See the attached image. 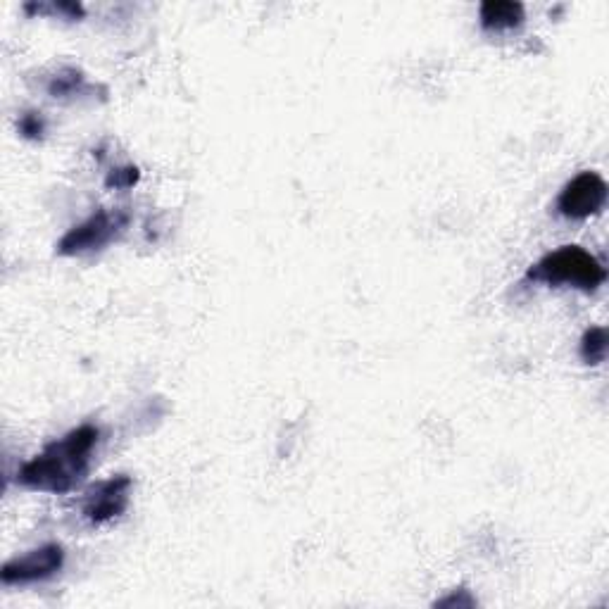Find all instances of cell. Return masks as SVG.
<instances>
[{"instance_id":"obj_1","label":"cell","mask_w":609,"mask_h":609,"mask_svg":"<svg viewBox=\"0 0 609 609\" xmlns=\"http://www.w3.org/2000/svg\"><path fill=\"white\" fill-rule=\"evenodd\" d=\"M98 438L100 431L93 424L77 426L24 464L17 481L31 491L55 495L74 491L89 476L91 455L96 450Z\"/></svg>"},{"instance_id":"obj_2","label":"cell","mask_w":609,"mask_h":609,"mask_svg":"<svg viewBox=\"0 0 609 609\" xmlns=\"http://www.w3.org/2000/svg\"><path fill=\"white\" fill-rule=\"evenodd\" d=\"M607 269L595 255L581 246H562L555 253H548L543 260H538L524 281L548 286H574L583 293H595L605 284Z\"/></svg>"},{"instance_id":"obj_3","label":"cell","mask_w":609,"mask_h":609,"mask_svg":"<svg viewBox=\"0 0 609 609\" xmlns=\"http://www.w3.org/2000/svg\"><path fill=\"white\" fill-rule=\"evenodd\" d=\"M129 226V212L124 210H98L89 219L69 229L58 241V255H86L93 250H103Z\"/></svg>"},{"instance_id":"obj_4","label":"cell","mask_w":609,"mask_h":609,"mask_svg":"<svg viewBox=\"0 0 609 609\" xmlns=\"http://www.w3.org/2000/svg\"><path fill=\"white\" fill-rule=\"evenodd\" d=\"M62 567H65V548L58 543H48L5 562L0 579L5 586H29V583L53 579Z\"/></svg>"},{"instance_id":"obj_5","label":"cell","mask_w":609,"mask_h":609,"mask_svg":"<svg viewBox=\"0 0 609 609\" xmlns=\"http://www.w3.org/2000/svg\"><path fill=\"white\" fill-rule=\"evenodd\" d=\"M607 181L598 172H581L557 198V212L567 219H588L600 215L607 205Z\"/></svg>"},{"instance_id":"obj_6","label":"cell","mask_w":609,"mask_h":609,"mask_svg":"<svg viewBox=\"0 0 609 609\" xmlns=\"http://www.w3.org/2000/svg\"><path fill=\"white\" fill-rule=\"evenodd\" d=\"M129 491L131 479L124 474L96 483V486L86 493L84 517L89 519L91 524H105V521L117 519L119 514H124V510H127Z\"/></svg>"},{"instance_id":"obj_7","label":"cell","mask_w":609,"mask_h":609,"mask_svg":"<svg viewBox=\"0 0 609 609\" xmlns=\"http://www.w3.org/2000/svg\"><path fill=\"white\" fill-rule=\"evenodd\" d=\"M479 20L486 31H510L524 24L526 10L517 0H486L479 10Z\"/></svg>"},{"instance_id":"obj_8","label":"cell","mask_w":609,"mask_h":609,"mask_svg":"<svg viewBox=\"0 0 609 609\" xmlns=\"http://www.w3.org/2000/svg\"><path fill=\"white\" fill-rule=\"evenodd\" d=\"M86 91V79L79 69L65 67L50 79L48 93L53 98H69V96H81Z\"/></svg>"},{"instance_id":"obj_9","label":"cell","mask_w":609,"mask_h":609,"mask_svg":"<svg viewBox=\"0 0 609 609\" xmlns=\"http://www.w3.org/2000/svg\"><path fill=\"white\" fill-rule=\"evenodd\" d=\"M581 360L586 364H602L607 360V329L605 326H593L581 338L579 345Z\"/></svg>"},{"instance_id":"obj_10","label":"cell","mask_w":609,"mask_h":609,"mask_svg":"<svg viewBox=\"0 0 609 609\" xmlns=\"http://www.w3.org/2000/svg\"><path fill=\"white\" fill-rule=\"evenodd\" d=\"M24 12L27 15H43V12H55V15L65 17V20H79V17H84V8H81L79 3H27L24 5Z\"/></svg>"},{"instance_id":"obj_11","label":"cell","mask_w":609,"mask_h":609,"mask_svg":"<svg viewBox=\"0 0 609 609\" xmlns=\"http://www.w3.org/2000/svg\"><path fill=\"white\" fill-rule=\"evenodd\" d=\"M20 134L31 141H39L46 134V117L41 112H24L20 117Z\"/></svg>"},{"instance_id":"obj_12","label":"cell","mask_w":609,"mask_h":609,"mask_svg":"<svg viewBox=\"0 0 609 609\" xmlns=\"http://www.w3.org/2000/svg\"><path fill=\"white\" fill-rule=\"evenodd\" d=\"M138 167H117L112 169V172L108 174V179H105V184H108L110 188H131L138 181Z\"/></svg>"},{"instance_id":"obj_13","label":"cell","mask_w":609,"mask_h":609,"mask_svg":"<svg viewBox=\"0 0 609 609\" xmlns=\"http://www.w3.org/2000/svg\"><path fill=\"white\" fill-rule=\"evenodd\" d=\"M438 605H443V607L445 605H474V602L472 600H460V598H457V593H455V595H450V598H445V600L438 602Z\"/></svg>"}]
</instances>
